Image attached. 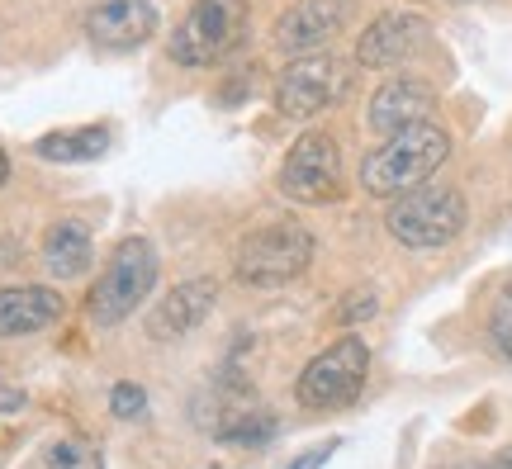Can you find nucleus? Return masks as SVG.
I'll list each match as a JSON object with an SVG mask.
<instances>
[{
    "mask_svg": "<svg viewBox=\"0 0 512 469\" xmlns=\"http://www.w3.org/2000/svg\"><path fill=\"white\" fill-rule=\"evenodd\" d=\"M48 469H105V455L86 436H62L48 451Z\"/></svg>",
    "mask_w": 512,
    "mask_h": 469,
    "instance_id": "18",
    "label": "nucleus"
},
{
    "mask_svg": "<svg viewBox=\"0 0 512 469\" xmlns=\"http://www.w3.org/2000/svg\"><path fill=\"white\" fill-rule=\"evenodd\" d=\"M105 147H110V128H62V133H43L38 138V157L43 162H95V157H105Z\"/></svg>",
    "mask_w": 512,
    "mask_h": 469,
    "instance_id": "16",
    "label": "nucleus"
},
{
    "mask_svg": "<svg viewBox=\"0 0 512 469\" xmlns=\"http://www.w3.org/2000/svg\"><path fill=\"white\" fill-rule=\"evenodd\" d=\"M351 91V67L332 53H309L294 57L285 72L275 76V109L285 119H313L332 109Z\"/></svg>",
    "mask_w": 512,
    "mask_h": 469,
    "instance_id": "6",
    "label": "nucleus"
},
{
    "mask_svg": "<svg viewBox=\"0 0 512 469\" xmlns=\"http://www.w3.org/2000/svg\"><path fill=\"white\" fill-rule=\"evenodd\" d=\"M427 38V24L413 10H394V15H380L370 24L361 43H356V62L361 67H399L418 53V43Z\"/></svg>",
    "mask_w": 512,
    "mask_h": 469,
    "instance_id": "12",
    "label": "nucleus"
},
{
    "mask_svg": "<svg viewBox=\"0 0 512 469\" xmlns=\"http://www.w3.org/2000/svg\"><path fill=\"white\" fill-rule=\"evenodd\" d=\"M446 157H451L446 128H437V124L403 128L394 138H384L366 162H361V185L380 199H399V195H408V190H422Z\"/></svg>",
    "mask_w": 512,
    "mask_h": 469,
    "instance_id": "1",
    "label": "nucleus"
},
{
    "mask_svg": "<svg viewBox=\"0 0 512 469\" xmlns=\"http://www.w3.org/2000/svg\"><path fill=\"white\" fill-rule=\"evenodd\" d=\"M332 451H337V441H323V446H313V451L294 455V460H290V465H285V469H318V465H323V460H328Z\"/></svg>",
    "mask_w": 512,
    "mask_h": 469,
    "instance_id": "22",
    "label": "nucleus"
},
{
    "mask_svg": "<svg viewBox=\"0 0 512 469\" xmlns=\"http://www.w3.org/2000/svg\"><path fill=\"white\" fill-rule=\"evenodd\" d=\"M0 408H24V398H19V394H10V389H5V394H0Z\"/></svg>",
    "mask_w": 512,
    "mask_h": 469,
    "instance_id": "24",
    "label": "nucleus"
},
{
    "mask_svg": "<svg viewBox=\"0 0 512 469\" xmlns=\"http://www.w3.org/2000/svg\"><path fill=\"white\" fill-rule=\"evenodd\" d=\"M86 34L105 53H128L143 48L157 34V5L152 0H105L86 15Z\"/></svg>",
    "mask_w": 512,
    "mask_h": 469,
    "instance_id": "10",
    "label": "nucleus"
},
{
    "mask_svg": "<svg viewBox=\"0 0 512 469\" xmlns=\"http://www.w3.org/2000/svg\"><path fill=\"white\" fill-rule=\"evenodd\" d=\"M62 294L48 285H15L0 289V337H29L62 318Z\"/></svg>",
    "mask_w": 512,
    "mask_h": 469,
    "instance_id": "14",
    "label": "nucleus"
},
{
    "mask_svg": "<svg viewBox=\"0 0 512 469\" xmlns=\"http://www.w3.org/2000/svg\"><path fill=\"white\" fill-rule=\"evenodd\" d=\"M384 223H389V233L399 237L403 247L432 252V247H446V242L460 237V228H465V195L451 190V185H422V190H408V195L394 199Z\"/></svg>",
    "mask_w": 512,
    "mask_h": 469,
    "instance_id": "4",
    "label": "nucleus"
},
{
    "mask_svg": "<svg viewBox=\"0 0 512 469\" xmlns=\"http://www.w3.org/2000/svg\"><path fill=\"white\" fill-rule=\"evenodd\" d=\"M114 417H143L147 408V394L138 389V384H114V398H110Z\"/></svg>",
    "mask_w": 512,
    "mask_h": 469,
    "instance_id": "20",
    "label": "nucleus"
},
{
    "mask_svg": "<svg viewBox=\"0 0 512 469\" xmlns=\"http://www.w3.org/2000/svg\"><path fill=\"white\" fill-rule=\"evenodd\" d=\"M242 29H247V0H195L181 29L166 43V57L181 67H204L219 62L223 53L238 48Z\"/></svg>",
    "mask_w": 512,
    "mask_h": 469,
    "instance_id": "5",
    "label": "nucleus"
},
{
    "mask_svg": "<svg viewBox=\"0 0 512 469\" xmlns=\"http://www.w3.org/2000/svg\"><path fill=\"white\" fill-rule=\"evenodd\" d=\"M489 342H494V351L503 361H512V285L489 308Z\"/></svg>",
    "mask_w": 512,
    "mask_h": 469,
    "instance_id": "19",
    "label": "nucleus"
},
{
    "mask_svg": "<svg viewBox=\"0 0 512 469\" xmlns=\"http://www.w3.org/2000/svg\"><path fill=\"white\" fill-rule=\"evenodd\" d=\"M479 469H512V446H503L498 455H489V460H484Z\"/></svg>",
    "mask_w": 512,
    "mask_h": 469,
    "instance_id": "23",
    "label": "nucleus"
},
{
    "mask_svg": "<svg viewBox=\"0 0 512 469\" xmlns=\"http://www.w3.org/2000/svg\"><path fill=\"white\" fill-rule=\"evenodd\" d=\"M219 441H238V446H261V441H271L275 432V417L261 413V408H233V413L219 417Z\"/></svg>",
    "mask_w": 512,
    "mask_h": 469,
    "instance_id": "17",
    "label": "nucleus"
},
{
    "mask_svg": "<svg viewBox=\"0 0 512 469\" xmlns=\"http://www.w3.org/2000/svg\"><path fill=\"white\" fill-rule=\"evenodd\" d=\"M91 233H86V223H76V218H67V223H53L48 228V237H43V261H48V271L57 275V280H76V275L91 271Z\"/></svg>",
    "mask_w": 512,
    "mask_h": 469,
    "instance_id": "15",
    "label": "nucleus"
},
{
    "mask_svg": "<svg viewBox=\"0 0 512 469\" xmlns=\"http://www.w3.org/2000/svg\"><path fill=\"white\" fill-rule=\"evenodd\" d=\"M10 181V162H5V152H0V185Z\"/></svg>",
    "mask_w": 512,
    "mask_h": 469,
    "instance_id": "25",
    "label": "nucleus"
},
{
    "mask_svg": "<svg viewBox=\"0 0 512 469\" xmlns=\"http://www.w3.org/2000/svg\"><path fill=\"white\" fill-rule=\"evenodd\" d=\"M432 109H437V95H432V86L427 81H408V76H399V81H384L380 91L370 95V109L366 119L375 133H403V128H418V124H432Z\"/></svg>",
    "mask_w": 512,
    "mask_h": 469,
    "instance_id": "11",
    "label": "nucleus"
},
{
    "mask_svg": "<svg viewBox=\"0 0 512 469\" xmlns=\"http://www.w3.org/2000/svg\"><path fill=\"white\" fill-rule=\"evenodd\" d=\"M351 10H356V0H299L275 24V48H285V53H313V48L332 43V38L347 29Z\"/></svg>",
    "mask_w": 512,
    "mask_h": 469,
    "instance_id": "9",
    "label": "nucleus"
},
{
    "mask_svg": "<svg viewBox=\"0 0 512 469\" xmlns=\"http://www.w3.org/2000/svg\"><path fill=\"white\" fill-rule=\"evenodd\" d=\"M370 370V351L361 337H342L328 351H318L309 370L299 375V403L304 408H347L361 394Z\"/></svg>",
    "mask_w": 512,
    "mask_h": 469,
    "instance_id": "7",
    "label": "nucleus"
},
{
    "mask_svg": "<svg viewBox=\"0 0 512 469\" xmlns=\"http://www.w3.org/2000/svg\"><path fill=\"white\" fill-rule=\"evenodd\" d=\"M370 313H375V294H366V289L351 294V299H342V308H337L342 323H356V318H370Z\"/></svg>",
    "mask_w": 512,
    "mask_h": 469,
    "instance_id": "21",
    "label": "nucleus"
},
{
    "mask_svg": "<svg viewBox=\"0 0 512 469\" xmlns=\"http://www.w3.org/2000/svg\"><path fill=\"white\" fill-rule=\"evenodd\" d=\"M280 190L299 204H328L342 195V152L332 143V133H304L285 152Z\"/></svg>",
    "mask_w": 512,
    "mask_h": 469,
    "instance_id": "8",
    "label": "nucleus"
},
{
    "mask_svg": "<svg viewBox=\"0 0 512 469\" xmlns=\"http://www.w3.org/2000/svg\"><path fill=\"white\" fill-rule=\"evenodd\" d=\"M157 285V247L147 237H128L105 261V275L91 285L86 313L95 327H119Z\"/></svg>",
    "mask_w": 512,
    "mask_h": 469,
    "instance_id": "2",
    "label": "nucleus"
},
{
    "mask_svg": "<svg viewBox=\"0 0 512 469\" xmlns=\"http://www.w3.org/2000/svg\"><path fill=\"white\" fill-rule=\"evenodd\" d=\"M313 261V233L304 223H266L238 242V256H233V271H238L242 285H285L294 275H304Z\"/></svg>",
    "mask_w": 512,
    "mask_h": 469,
    "instance_id": "3",
    "label": "nucleus"
},
{
    "mask_svg": "<svg viewBox=\"0 0 512 469\" xmlns=\"http://www.w3.org/2000/svg\"><path fill=\"white\" fill-rule=\"evenodd\" d=\"M214 299H219V285H214V280H185V285H176L162 304H157V313H152L147 332H152L157 342L185 337V332H195V327L209 318Z\"/></svg>",
    "mask_w": 512,
    "mask_h": 469,
    "instance_id": "13",
    "label": "nucleus"
}]
</instances>
